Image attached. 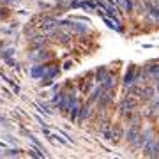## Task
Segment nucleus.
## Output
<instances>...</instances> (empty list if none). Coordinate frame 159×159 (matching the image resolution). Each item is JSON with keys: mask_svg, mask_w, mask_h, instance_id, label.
<instances>
[{"mask_svg": "<svg viewBox=\"0 0 159 159\" xmlns=\"http://www.w3.org/2000/svg\"><path fill=\"white\" fill-rule=\"evenodd\" d=\"M147 9H148V14H150V16L156 18V20H159V7H156L154 4H148Z\"/></svg>", "mask_w": 159, "mask_h": 159, "instance_id": "nucleus-1", "label": "nucleus"}, {"mask_svg": "<svg viewBox=\"0 0 159 159\" xmlns=\"http://www.w3.org/2000/svg\"><path fill=\"white\" fill-rule=\"evenodd\" d=\"M104 21H106V25H108V27H110L111 30H115V32H120V30H122V29L119 27V25H117V21H115L113 18H111V20H110V18H106Z\"/></svg>", "mask_w": 159, "mask_h": 159, "instance_id": "nucleus-2", "label": "nucleus"}]
</instances>
